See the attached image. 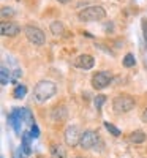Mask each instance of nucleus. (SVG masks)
<instances>
[{
  "label": "nucleus",
  "mask_w": 147,
  "mask_h": 158,
  "mask_svg": "<svg viewBox=\"0 0 147 158\" xmlns=\"http://www.w3.org/2000/svg\"><path fill=\"white\" fill-rule=\"evenodd\" d=\"M57 94V85L56 82H52V81H40L36 82L35 89H33V98L36 103H46L48 100H51L52 97H54Z\"/></svg>",
  "instance_id": "obj_1"
},
{
  "label": "nucleus",
  "mask_w": 147,
  "mask_h": 158,
  "mask_svg": "<svg viewBox=\"0 0 147 158\" xmlns=\"http://www.w3.org/2000/svg\"><path fill=\"white\" fill-rule=\"evenodd\" d=\"M78 18L81 22H98L106 18V10L100 5H92L79 11Z\"/></svg>",
  "instance_id": "obj_2"
},
{
  "label": "nucleus",
  "mask_w": 147,
  "mask_h": 158,
  "mask_svg": "<svg viewBox=\"0 0 147 158\" xmlns=\"http://www.w3.org/2000/svg\"><path fill=\"white\" fill-rule=\"evenodd\" d=\"M133 108H135V98H133L131 95L122 94V95H117V97L112 100V109H114V112H117V114L130 112Z\"/></svg>",
  "instance_id": "obj_3"
},
{
  "label": "nucleus",
  "mask_w": 147,
  "mask_h": 158,
  "mask_svg": "<svg viewBox=\"0 0 147 158\" xmlns=\"http://www.w3.org/2000/svg\"><path fill=\"white\" fill-rule=\"evenodd\" d=\"M24 33H25V36H27L29 41L32 44H35V46H41L46 41L44 32L41 29L35 27V25H25V27H24Z\"/></svg>",
  "instance_id": "obj_4"
},
{
  "label": "nucleus",
  "mask_w": 147,
  "mask_h": 158,
  "mask_svg": "<svg viewBox=\"0 0 147 158\" xmlns=\"http://www.w3.org/2000/svg\"><path fill=\"white\" fill-rule=\"evenodd\" d=\"M100 141V136L97 131H93V130H87L84 131V133L81 135V141H79V146H81L84 150H90L93 149L98 144Z\"/></svg>",
  "instance_id": "obj_5"
},
{
  "label": "nucleus",
  "mask_w": 147,
  "mask_h": 158,
  "mask_svg": "<svg viewBox=\"0 0 147 158\" xmlns=\"http://www.w3.org/2000/svg\"><path fill=\"white\" fill-rule=\"evenodd\" d=\"M81 135H82V133H79V128H78L76 125L66 127L65 133H63L65 144H66L68 147H74V146H78L79 141H81Z\"/></svg>",
  "instance_id": "obj_6"
},
{
  "label": "nucleus",
  "mask_w": 147,
  "mask_h": 158,
  "mask_svg": "<svg viewBox=\"0 0 147 158\" xmlns=\"http://www.w3.org/2000/svg\"><path fill=\"white\" fill-rule=\"evenodd\" d=\"M109 82H111V74L106 73V71H98L92 77V87L97 89V90L106 89L109 85Z\"/></svg>",
  "instance_id": "obj_7"
},
{
  "label": "nucleus",
  "mask_w": 147,
  "mask_h": 158,
  "mask_svg": "<svg viewBox=\"0 0 147 158\" xmlns=\"http://www.w3.org/2000/svg\"><path fill=\"white\" fill-rule=\"evenodd\" d=\"M22 114H21V109L19 108H15L13 109L11 114H8V123L13 127V130H15V133L18 136H21V131H22Z\"/></svg>",
  "instance_id": "obj_8"
},
{
  "label": "nucleus",
  "mask_w": 147,
  "mask_h": 158,
  "mask_svg": "<svg viewBox=\"0 0 147 158\" xmlns=\"http://www.w3.org/2000/svg\"><path fill=\"white\" fill-rule=\"evenodd\" d=\"M93 65H95V59H93L90 54H81L79 57H76L74 60V67L79 70H92Z\"/></svg>",
  "instance_id": "obj_9"
},
{
  "label": "nucleus",
  "mask_w": 147,
  "mask_h": 158,
  "mask_svg": "<svg viewBox=\"0 0 147 158\" xmlns=\"http://www.w3.org/2000/svg\"><path fill=\"white\" fill-rule=\"evenodd\" d=\"M0 32H2L3 36H16L21 32V27L13 21H5L0 25Z\"/></svg>",
  "instance_id": "obj_10"
},
{
  "label": "nucleus",
  "mask_w": 147,
  "mask_h": 158,
  "mask_svg": "<svg viewBox=\"0 0 147 158\" xmlns=\"http://www.w3.org/2000/svg\"><path fill=\"white\" fill-rule=\"evenodd\" d=\"M32 135L30 131H25V133H22V144H21V149L25 155H30L32 153V149H30V141H32Z\"/></svg>",
  "instance_id": "obj_11"
},
{
  "label": "nucleus",
  "mask_w": 147,
  "mask_h": 158,
  "mask_svg": "<svg viewBox=\"0 0 147 158\" xmlns=\"http://www.w3.org/2000/svg\"><path fill=\"white\" fill-rule=\"evenodd\" d=\"M51 156L52 158H66V150L63 149V146L60 144H51Z\"/></svg>",
  "instance_id": "obj_12"
},
{
  "label": "nucleus",
  "mask_w": 147,
  "mask_h": 158,
  "mask_svg": "<svg viewBox=\"0 0 147 158\" xmlns=\"http://www.w3.org/2000/svg\"><path fill=\"white\" fill-rule=\"evenodd\" d=\"M145 133L144 131H141V130H135L133 133H130V136H128V139H130V142H133V144H142L144 141H145Z\"/></svg>",
  "instance_id": "obj_13"
},
{
  "label": "nucleus",
  "mask_w": 147,
  "mask_h": 158,
  "mask_svg": "<svg viewBox=\"0 0 147 158\" xmlns=\"http://www.w3.org/2000/svg\"><path fill=\"white\" fill-rule=\"evenodd\" d=\"M49 29H51V33H52V35H56V36H60V35L65 32L63 22H60V21H54V22H51Z\"/></svg>",
  "instance_id": "obj_14"
},
{
  "label": "nucleus",
  "mask_w": 147,
  "mask_h": 158,
  "mask_svg": "<svg viewBox=\"0 0 147 158\" xmlns=\"http://www.w3.org/2000/svg\"><path fill=\"white\" fill-rule=\"evenodd\" d=\"M25 95H27V85H24V84H18L15 87V90H13V97H15L16 100H21Z\"/></svg>",
  "instance_id": "obj_15"
},
{
  "label": "nucleus",
  "mask_w": 147,
  "mask_h": 158,
  "mask_svg": "<svg viewBox=\"0 0 147 158\" xmlns=\"http://www.w3.org/2000/svg\"><path fill=\"white\" fill-rule=\"evenodd\" d=\"M21 114H22V120L27 123V125H35V120H33V115H32V112L27 109V108H21Z\"/></svg>",
  "instance_id": "obj_16"
},
{
  "label": "nucleus",
  "mask_w": 147,
  "mask_h": 158,
  "mask_svg": "<svg viewBox=\"0 0 147 158\" xmlns=\"http://www.w3.org/2000/svg\"><path fill=\"white\" fill-rule=\"evenodd\" d=\"M11 71L6 70L5 65H2V70H0V79H2V85H6L10 81H11Z\"/></svg>",
  "instance_id": "obj_17"
},
{
  "label": "nucleus",
  "mask_w": 147,
  "mask_h": 158,
  "mask_svg": "<svg viewBox=\"0 0 147 158\" xmlns=\"http://www.w3.org/2000/svg\"><path fill=\"white\" fill-rule=\"evenodd\" d=\"M122 63H124L125 68H131V67H135V65H136V59H135V56H133L131 52H128V54L124 57Z\"/></svg>",
  "instance_id": "obj_18"
},
{
  "label": "nucleus",
  "mask_w": 147,
  "mask_h": 158,
  "mask_svg": "<svg viewBox=\"0 0 147 158\" xmlns=\"http://www.w3.org/2000/svg\"><path fill=\"white\" fill-rule=\"evenodd\" d=\"M103 125H104V128L108 130V131H109V133H111L112 136H120V130H119V128H117L114 123H111V122H104Z\"/></svg>",
  "instance_id": "obj_19"
},
{
  "label": "nucleus",
  "mask_w": 147,
  "mask_h": 158,
  "mask_svg": "<svg viewBox=\"0 0 147 158\" xmlns=\"http://www.w3.org/2000/svg\"><path fill=\"white\" fill-rule=\"evenodd\" d=\"M104 101H106V97H104V95H98V97L95 98V101H93V104H95L97 111H100V109H101V106L104 104Z\"/></svg>",
  "instance_id": "obj_20"
},
{
  "label": "nucleus",
  "mask_w": 147,
  "mask_h": 158,
  "mask_svg": "<svg viewBox=\"0 0 147 158\" xmlns=\"http://www.w3.org/2000/svg\"><path fill=\"white\" fill-rule=\"evenodd\" d=\"M141 25H142V38H144V44L147 46V18L141 19Z\"/></svg>",
  "instance_id": "obj_21"
},
{
  "label": "nucleus",
  "mask_w": 147,
  "mask_h": 158,
  "mask_svg": "<svg viewBox=\"0 0 147 158\" xmlns=\"http://www.w3.org/2000/svg\"><path fill=\"white\" fill-rule=\"evenodd\" d=\"M13 15H15L13 8H10V6H3V8H2V16H3V18H11Z\"/></svg>",
  "instance_id": "obj_22"
},
{
  "label": "nucleus",
  "mask_w": 147,
  "mask_h": 158,
  "mask_svg": "<svg viewBox=\"0 0 147 158\" xmlns=\"http://www.w3.org/2000/svg\"><path fill=\"white\" fill-rule=\"evenodd\" d=\"M30 135H32V138H33V139L40 136V130H38V127H36V125H32V127H30Z\"/></svg>",
  "instance_id": "obj_23"
},
{
  "label": "nucleus",
  "mask_w": 147,
  "mask_h": 158,
  "mask_svg": "<svg viewBox=\"0 0 147 158\" xmlns=\"http://www.w3.org/2000/svg\"><path fill=\"white\" fill-rule=\"evenodd\" d=\"M19 76H22V71H21V70H16L15 73H13V77H11V81H16V79H18Z\"/></svg>",
  "instance_id": "obj_24"
},
{
  "label": "nucleus",
  "mask_w": 147,
  "mask_h": 158,
  "mask_svg": "<svg viewBox=\"0 0 147 158\" xmlns=\"http://www.w3.org/2000/svg\"><path fill=\"white\" fill-rule=\"evenodd\" d=\"M141 118H142V122H145V123H147V108L142 111V115H141Z\"/></svg>",
  "instance_id": "obj_25"
},
{
  "label": "nucleus",
  "mask_w": 147,
  "mask_h": 158,
  "mask_svg": "<svg viewBox=\"0 0 147 158\" xmlns=\"http://www.w3.org/2000/svg\"><path fill=\"white\" fill-rule=\"evenodd\" d=\"M57 2H59V3H68L70 0H57Z\"/></svg>",
  "instance_id": "obj_26"
},
{
  "label": "nucleus",
  "mask_w": 147,
  "mask_h": 158,
  "mask_svg": "<svg viewBox=\"0 0 147 158\" xmlns=\"http://www.w3.org/2000/svg\"><path fill=\"white\" fill-rule=\"evenodd\" d=\"M73 158H84V156H73Z\"/></svg>",
  "instance_id": "obj_27"
},
{
  "label": "nucleus",
  "mask_w": 147,
  "mask_h": 158,
  "mask_svg": "<svg viewBox=\"0 0 147 158\" xmlns=\"http://www.w3.org/2000/svg\"><path fill=\"white\" fill-rule=\"evenodd\" d=\"M15 158H18V156H15Z\"/></svg>",
  "instance_id": "obj_28"
},
{
  "label": "nucleus",
  "mask_w": 147,
  "mask_h": 158,
  "mask_svg": "<svg viewBox=\"0 0 147 158\" xmlns=\"http://www.w3.org/2000/svg\"><path fill=\"white\" fill-rule=\"evenodd\" d=\"M2 158H3V156H2Z\"/></svg>",
  "instance_id": "obj_29"
}]
</instances>
